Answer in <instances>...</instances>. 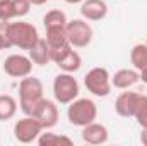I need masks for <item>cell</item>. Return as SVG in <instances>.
<instances>
[{
    "instance_id": "obj_1",
    "label": "cell",
    "mask_w": 147,
    "mask_h": 146,
    "mask_svg": "<svg viewBox=\"0 0 147 146\" xmlns=\"http://www.w3.org/2000/svg\"><path fill=\"white\" fill-rule=\"evenodd\" d=\"M45 98L43 83L34 76H26L19 83V107L24 115L34 117L41 100Z\"/></svg>"
},
{
    "instance_id": "obj_2",
    "label": "cell",
    "mask_w": 147,
    "mask_h": 146,
    "mask_svg": "<svg viewBox=\"0 0 147 146\" xmlns=\"http://www.w3.org/2000/svg\"><path fill=\"white\" fill-rule=\"evenodd\" d=\"M67 119L75 127H84L98 119V105L91 98H75L69 103Z\"/></svg>"
},
{
    "instance_id": "obj_3",
    "label": "cell",
    "mask_w": 147,
    "mask_h": 146,
    "mask_svg": "<svg viewBox=\"0 0 147 146\" xmlns=\"http://www.w3.org/2000/svg\"><path fill=\"white\" fill-rule=\"evenodd\" d=\"M9 38L12 46H17L21 50H29L36 45L39 40V33H38L36 26L26 21H16V23H9Z\"/></svg>"
},
{
    "instance_id": "obj_4",
    "label": "cell",
    "mask_w": 147,
    "mask_h": 146,
    "mask_svg": "<svg viewBox=\"0 0 147 146\" xmlns=\"http://www.w3.org/2000/svg\"><path fill=\"white\" fill-rule=\"evenodd\" d=\"M51 88H53L55 102L60 103V105H69L70 102H74L79 96V91H80L79 83L74 77V74L63 72V71L55 76Z\"/></svg>"
},
{
    "instance_id": "obj_5",
    "label": "cell",
    "mask_w": 147,
    "mask_h": 146,
    "mask_svg": "<svg viewBox=\"0 0 147 146\" xmlns=\"http://www.w3.org/2000/svg\"><path fill=\"white\" fill-rule=\"evenodd\" d=\"M84 86L87 91L98 98L108 96L113 89L111 86V74L106 67H92L84 76Z\"/></svg>"
},
{
    "instance_id": "obj_6",
    "label": "cell",
    "mask_w": 147,
    "mask_h": 146,
    "mask_svg": "<svg viewBox=\"0 0 147 146\" xmlns=\"http://www.w3.org/2000/svg\"><path fill=\"white\" fill-rule=\"evenodd\" d=\"M67 29V36H69V43L74 48H86L91 45L94 31L91 28V24L86 19H72L67 23L65 26Z\"/></svg>"
},
{
    "instance_id": "obj_7",
    "label": "cell",
    "mask_w": 147,
    "mask_h": 146,
    "mask_svg": "<svg viewBox=\"0 0 147 146\" xmlns=\"http://www.w3.org/2000/svg\"><path fill=\"white\" fill-rule=\"evenodd\" d=\"M43 131H45V129H43V126L38 122V119L28 117V115H26L24 119H19V120L14 124V138H16V141L24 143V145L34 143Z\"/></svg>"
},
{
    "instance_id": "obj_8",
    "label": "cell",
    "mask_w": 147,
    "mask_h": 146,
    "mask_svg": "<svg viewBox=\"0 0 147 146\" xmlns=\"http://www.w3.org/2000/svg\"><path fill=\"white\" fill-rule=\"evenodd\" d=\"M33 60L29 59V55H22V53H12L3 60V72L10 77H26L33 72Z\"/></svg>"
},
{
    "instance_id": "obj_9",
    "label": "cell",
    "mask_w": 147,
    "mask_h": 146,
    "mask_svg": "<svg viewBox=\"0 0 147 146\" xmlns=\"http://www.w3.org/2000/svg\"><path fill=\"white\" fill-rule=\"evenodd\" d=\"M34 119H38V122L43 126L45 131L53 129L58 124V119H60V112H58V107H57V102L43 98L36 110V113H34Z\"/></svg>"
},
{
    "instance_id": "obj_10",
    "label": "cell",
    "mask_w": 147,
    "mask_h": 146,
    "mask_svg": "<svg viewBox=\"0 0 147 146\" xmlns=\"http://www.w3.org/2000/svg\"><path fill=\"white\" fill-rule=\"evenodd\" d=\"M82 141L87 143V145L98 146V145H105L108 139H110V132H108V127L105 124H99V122H91L87 126L82 127Z\"/></svg>"
},
{
    "instance_id": "obj_11",
    "label": "cell",
    "mask_w": 147,
    "mask_h": 146,
    "mask_svg": "<svg viewBox=\"0 0 147 146\" xmlns=\"http://www.w3.org/2000/svg\"><path fill=\"white\" fill-rule=\"evenodd\" d=\"M139 96L140 93H135V91H121L115 102V112L125 119L134 117L137 103H139Z\"/></svg>"
},
{
    "instance_id": "obj_12",
    "label": "cell",
    "mask_w": 147,
    "mask_h": 146,
    "mask_svg": "<svg viewBox=\"0 0 147 146\" xmlns=\"http://www.w3.org/2000/svg\"><path fill=\"white\" fill-rule=\"evenodd\" d=\"M80 16L86 21H101L108 16V3L105 0H84L80 3Z\"/></svg>"
},
{
    "instance_id": "obj_13",
    "label": "cell",
    "mask_w": 147,
    "mask_h": 146,
    "mask_svg": "<svg viewBox=\"0 0 147 146\" xmlns=\"http://www.w3.org/2000/svg\"><path fill=\"white\" fill-rule=\"evenodd\" d=\"M140 81L137 69H120L111 76V86L116 89H128Z\"/></svg>"
},
{
    "instance_id": "obj_14",
    "label": "cell",
    "mask_w": 147,
    "mask_h": 146,
    "mask_svg": "<svg viewBox=\"0 0 147 146\" xmlns=\"http://www.w3.org/2000/svg\"><path fill=\"white\" fill-rule=\"evenodd\" d=\"M28 55H29V59L33 60V64H34V65H39V67H43V65H46V64L51 62L50 45L46 43L45 38H39V40H38L36 45L28 50Z\"/></svg>"
},
{
    "instance_id": "obj_15",
    "label": "cell",
    "mask_w": 147,
    "mask_h": 146,
    "mask_svg": "<svg viewBox=\"0 0 147 146\" xmlns=\"http://www.w3.org/2000/svg\"><path fill=\"white\" fill-rule=\"evenodd\" d=\"M45 29H46V38L45 40L50 45V48H58V46H63V45H70L65 26H53V28H45Z\"/></svg>"
},
{
    "instance_id": "obj_16",
    "label": "cell",
    "mask_w": 147,
    "mask_h": 146,
    "mask_svg": "<svg viewBox=\"0 0 147 146\" xmlns=\"http://www.w3.org/2000/svg\"><path fill=\"white\" fill-rule=\"evenodd\" d=\"M17 100L10 95H0V122H7L17 113Z\"/></svg>"
},
{
    "instance_id": "obj_17",
    "label": "cell",
    "mask_w": 147,
    "mask_h": 146,
    "mask_svg": "<svg viewBox=\"0 0 147 146\" xmlns=\"http://www.w3.org/2000/svg\"><path fill=\"white\" fill-rule=\"evenodd\" d=\"M39 146H72L74 141L69 136L63 134H57V132H41L39 138L36 139Z\"/></svg>"
},
{
    "instance_id": "obj_18",
    "label": "cell",
    "mask_w": 147,
    "mask_h": 146,
    "mask_svg": "<svg viewBox=\"0 0 147 146\" xmlns=\"http://www.w3.org/2000/svg\"><path fill=\"white\" fill-rule=\"evenodd\" d=\"M58 69L60 71H63V72H77L80 67H82V57H80V53L77 52V50H70L67 55H65V59H62L58 64Z\"/></svg>"
},
{
    "instance_id": "obj_19",
    "label": "cell",
    "mask_w": 147,
    "mask_h": 146,
    "mask_svg": "<svg viewBox=\"0 0 147 146\" xmlns=\"http://www.w3.org/2000/svg\"><path fill=\"white\" fill-rule=\"evenodd\" d=\"M130 62L134 69L140 71L147 65V45L146 43H137L130 50Z\"/></svg>"
},
{
    "instance_id": "obj_20",
    "label": "cell",
    "mask_w": 147,
    "mask_h": 146,
    "mask_svg": "<svg viewBox=\"0 0 147 146\" xmlns=\"http://www.w3.org/2000/svg\"><path fill=\"white\" fill-rule=\"evenodd\" d=\"M69 19L67 14L60 9H51L43 16V26L45 28H53V26H67Z\"/></svg>"
},
{
    "instance_id": "obj_21",
    "label": "cell",
    "mask_w": 147,
    "mask_h": 146,
    "mask_svg": "<svg viewBox=\"0 0 147 146\" xmlns=\"http://www.w3.org/2000/svg\"><path fill=\"white\" fill-rule=\"evenodd\" d=\"M134 119L137 120V124L140 127H147V96L146 95L139 96V103H137V108H135V113H134Z\"/></svg>"
},
{
    "instance_id": "obj_22",
    "label": "cell",
    "mask_w": 147,
    "mask_h": 146,
    "mask_svg": "<svg viewBox=\"0 0 147 146\" xmlns=\"http://www.w3.org/2000/svg\"><path fill=\"white\" fill-rule=\"evenodd\" d=\"M12 10H14L16 19H21V17H24V16L29 14L31 2L29 0H12Z\"/></svg>"
},
{
    "instance_id": "obj_23",
    "label": "cell",
    "mask_w": 147,
    "mask_h": 146,
    "mask_svg": "<svg viewBox=\"0 0 147 146\" xmlns=\"http://www.w3.org/2000/svg\"><path fill=\"white\" fill-rule=\"evenodd\" d=\"M9 23H10V21H9ZM9 23L0 21V52L12 46L10 38H9Z\"/></svg>"
},
{
    "instance_id": "obj_24",
    "label": "cell",
    "mask_w": 147,
    "mask_h": 146,
    "mask_svg": "<svg viewBox=\"0 0 147 146\" xmlns=\"http://www.w3.org/2000/svg\"><path fill=\"white\" fill-rule=\"evenodd\" d=\"M72 45H63V46H58V48H50V55H51V62L53 64H58L62 59H65V55L72 50Z\"/></svg>"
},
{
    "instance_id": "obj_25",
    "label": "cell",
    "mask_w": 147,
    "mask_h": 146,
    "mask_svg": "<svg viewBox=\"0 0 147 146\" xmlns=\"http://www.w3.org/2000/svg\"><path fill=\"white\" fill-rule=\"evenodd\" d=\"M12 19H16L14 10H12V0H9V2H5V3H0V21L9 23V21H12Z\"/></svg>"
},
{
    "instance_id": "obj_26",
    "label": "cell",
    "mask_w": 147,
    "mask_h": 146,
    "mask_svg": "<svg viewBox=\"0 0 147 146\" xmlns=\"http://www.w3.org/2000/svg\"><path fill=\"white\" fill-rule=\"evenodd\" d=\"M140 143L144 146H147V127H142V132H140Z\"/></svg>"
},
{
    "instance_id": "obj_27",
    "label": "cell",
    "mask_w": 147,
    "mask_h": 146,
    "mask_svg": "<svg viewBox=\"0 0 147 146\" xmlns=\"http://www.w3.org/2000/svg\"><path fill=\"white\" fill-rule=\"evenodd\" d=\"M139 76H140V81L147 84V65L144 67V69H140V71H139Z\"/></svg>"
},
{
    "instance_id": "obj_28",
    "label": "cell",
    "mask_w": 147,
    "mask_h": 146,
    "mask_svg": "<svg viewBox=\"0 0 147 146\" xmlns=\"http://www.w3.org/2000/svg\"><path fill=\"white\" fill-rule=\"evenodd\" d=\"M31 2V5H45L48 0H29Z\"/></svg>"
},
{
    "instance_id": "obj_29",
    "label": "cell",
    "mask_w": 147,
    "mask_h": 146,
    "mask_svg": "<svg viewBox=\"0 0 147 146\" xmlns=\"http://www.w3.org/2000/svg\"><path fill=\"white\" fill-rule=\"evenodd\" d=\"M67 3H70V5H75V3H82L84 0H65Z\"/></svg>"
},
{
    "instance_id": "obj_30",
    "label": "cell",
    "mask_w": 147,
    "mask_h": 146,
    "mask_svg": "<svg viewBox=\"0 0 147 146\" xmlns=\"http://www.w3.org/2000/svg\"><path fill=\"white\" fill-rule=\"evenodd\" d=\"M5 2H9V0H0V3H5Z\"/></svg>"
},
{
    "instance_id": "obj_31",
    "label": "cell",
    "mask_w": 147,
    "mask_h": 146,
    "mask_svg": "<svg viewBox=\"0 0 147 146\" xmlns=\"http://www.w3.org/2000/svg\"><path fill=\"white\" fill-rule=\"evenodd\" d=\"M146 45H147V38H146Z\"/></svg>"
}]
</instances>
